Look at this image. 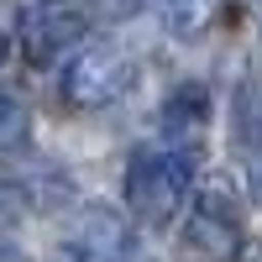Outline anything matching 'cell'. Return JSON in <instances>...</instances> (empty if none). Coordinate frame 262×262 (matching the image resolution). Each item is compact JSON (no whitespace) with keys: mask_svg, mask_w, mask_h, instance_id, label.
<instances>
[{"mask_svg":"<svg viewBox=\"0 0 262 262\" xmlns=\"http://www.w3.org/2000/svg\"><path fill=\"white\" fill-rule=\"evenodd\" d=\"M194 200V152L147 147L126 168V210L147 226H173V215Z\"/></svg>","mask_w":262,"mask_h":262,"instance_id":"1","label":"cell"},{"mask_svg":"<svg viewBox=\"0 0 262 262\" xmlns=\"http://www.w3.org/2000/svg\"><path fill=\"white\" fill-rule=\"evenodd\" d=\"M131 84H137V58L116 42H84V48L69 58V69L58 74V95L69 111L90 116V111H105L116 105Z\"/></svg>","mask_w":262,"mask_h":262,"instance_id":"2","label":"cell"},{"mask_svg":"<svg viewBox=\"0 0 262 262\" xmlns=\"http://www.w3.org/2000/svg\"><path fill=\"white\" fill-rule=\"evenodd\" d=\"M242 242H247V231H242V205H236L231 184H205L189 200V221L179 236L184 257L189 262H236Z\"/></svg>","mask_w":262,"mask_h":262,"instance_id":"3","label":"cell"},{"mask_svg":"<svg viewBox=\"0 0 262 262\" xmlns=\"http://www.w3.org/2000/svg\"><path fill=\"white\" fill-rule=\"evenodd\" d=\"M63 247L84 252V257H105V262H142V242L137 231L126 226L121 210L105 205H84L69 215V231H63Z\"/></svg>","mask_w":262,"mask_h":262,"instance_id":"4","label":"cell"},{"mask_svg":"<svg viewBox=\"0 0 262 262\" xmlns=\"http://www.w3.org/2000/svg\"><path fill=\"white\" fill-rule=\"evenodd\" d=\"M16 42H21V58L32 63V69H53L63 53H79L84 48V16L74 11H27L16 21Z\"/></svg>","mask_w":262,"mask_h":262,"instance_id":"5","label":"cell"},{"mask_svg":"<svg viewBox=\"0 0 262 262\" xmlns=\"http://www.w3.org/2000/svg\"><path fill=\"white\" fill-rule=\"evenodd\" d=\"M205 116H210V95H205V84H184V90H173V95H168V105H163L168 147L194 152V142L205 137Z\"/></svg>","mask_w":262,"mask_h":262,"instance_id":"6","label":"cell"},{"mask_svg":"<svg viewBox=\"0 0 262 262\" xmlns=\"http://www.w3.org/2000/svg\"><path fill=\"white\" fill-rule=\"evenodd\" d=\"M226 0H152V11H158V27L179 42H194L215 27V16H221Z\"/></svg>","mask_w":262,"mask_h":262,"instance_id":"7","label":"cell"},{"mask_svg":"<svg viewBox=\"0 0 262 262\" xmlns=\"http://www.w3.org/2000/svg\"><path fill=\"white\" fill-rule=\"evenodd\" d=\"M32 142V116H27V105L11 100V95H0V152H27Z\"/></svg>","mask_w":262,"mask_h":262,"instance_id":"8","label":"cell"},{"mask_svg":"<svg viewBox=\"0 0 262 262\" xmlns=\"http://www.w3.org/2000/svg\"><path fill=\"white\" fill-rule=\"evenodd\" d=\"M242 137H247V189H252V200L262 205V116L242 121Z\"/></svg>","mask_w":262,"mask_h":262,"instance_id":"9","label":"cell"},{"mask_svg":"<svg viewBox=\"0 0 262 262\" xmlns=\"http://www.w3.org/2000/svg\"><path fill=\"white\" fill-rule=\"evenodd\" d=\"M21 210H27V194H21V184L0 173V226H11Z\"/></svg>","mask_w":262,"mask_h":262,"instance_id":"10","label":"cell"},{"mask_svg":"<svg viewBox=\"0 0 262 262\" xmlns=\"http://www.w3.org/2000/svg\"><path fill=\"white\" fill-rule=\"evenodd\" d=\"M142 6V0H105V11H111V16H121V11H137Z\"/></svg>","mask_w":262,"mask_h":262,"instance_id":"11","label":"cell"},{"mask_svg":"<svg viewBox=\"0 0 262 262\" xmlns=\"http://www.w3.org/2000/svg\"><path fill=\"white\" fill-rule=\"evenodd\" d=\"M6 53H11V32H6V16H0V63H6Z\"/></svg>","mask_w":262,"mask_h":262,"instance_id":"12","label":"cell"},{"mask_svg":"<svg viewBox=\"0 0 262 262\" xmlns=\"http://www.w3.org/2000/svg\"><path fill=\"white\" fill-rule=\"evenodd\" d=\"M252 11H257V32H262V0H252Z\"/></svg>","mask_w":262,"mask_h":262,"instance_id":"13","label":"cell"},{"mask_svg":"<svg viewBox=\"0 0 262 262\" xmlns=\"http://www.w3.org/2000/svg\"><path fill=\"white\" fill-rule=\"evenodd\" d=\"M48 6H58V0H48Z\"/></svg>","mask_w":262,"mask_h":262,"instance_id":"14","label":"cell"}]
</instances>
